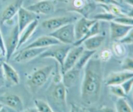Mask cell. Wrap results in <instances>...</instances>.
<instances>
[{
    "label": "cell",
    "instance_id": "836d02e7",
    "mask_svg": "<svg viewBox=\"0 0 133 112\" xmlns=\"http://www.w3.org/2000/svg\"><path fill=\"white\" fill-rule=\"evenodd\" d=\"M112 53L111 52V51L109 49H105L101 52L99 58L101 59V61H108L112 57Z\"/></svg>",
    "mask_w": 133,
    "mask_h": 112
},
{
    "label": "cell",
    "instance_id": "d6986e66",
    "mask_svg": "<svg viewBox=\"0 0 133 112\" xmlns=\"http://www.w3.org/2000/svg\"><path fill=\"white\" fill-rule=\"evenodd\" d=\"M80 71L74 67L62 74V83L66 88H70L75 85L80 76Z\"/></svg>",
    "mask_w": 133,
    "mask_h": 112
},
{
    "label": "cell",
    "instance_id": "74e56055",
    "mask_svg": "<svg viewBox=\"0 0 133 112\" xmlns=\"http://www.w3.org/2000/svg\"><path fill=\"white\" fill-rule=\"evenodd\" d=\"M73 5H74V7L77 9V10H79V9H82L85 5L84 0H74Z\"/></svg>",
    "mask_w": 133,
    "mask_h": 112
},
{
    "label": "cell",
    "instance_id": "ac0fdd59",
    "mask_svg": "<svg viewBox=\"0 0 133 112\" xmlns=\"http://www.w3.org/2000/svg\"><path fill=\"white\" fill-rule=\"evenodd\" d=\"M3 70L5 81L12 85H17L20 82V78L18 72L6 61L3 63Z\"/></svg>",
    "mask_w": 133,
    "mask_h": 112
},
{
    "label": "cell",
    "instance_id": "83f0119b",
    "mask_svg": "<svg viewBox=\"0 0 133 112\" xmlns=\"http://www.w3.org/2000/svg\"><path fill=\"white\" fill-rule=\"evenodd\" d=\"M109 87L111 94L118 97V98H125L127 96V95L125 93L121 85H110Z\"/></svg>",
    "mask_w": 133,
    "mask_h": 112
},
{
    "label": "cell",
    "instance_id": "603a6c76",
    "mask_svg": "<svg viewBox=\"0 0 133 112\" xmlns=\"http://www.w3.org/2000/svg\"><path fill=\"white\" fill-rule=\"evenodd\" d=\"M99 32V23L97 21V22L92 26V27L90 29V30L87 33V34H86L81 40H79V41L75 42L73 44V46H77L81 45L82 43H83L84 40L89 39V38L92 37V36H95V35H98Z\"/></svg>",
    "mask_w": 133,
    "mask_h": 112
},
{
    "label": "cell",
    "instance_id": "5bb4252c",
    "mask_svg": "<svg viewBox=\"0 0 133 112\" xmlns=\"http://www.w3.org/2000/svg\"><path fill=\"white\" fill-rule=\"evenodd\" d=\"M46 48H25L19 52L14 57V61L16 63H24L31 61L35 57L40 56Z\"/></svg>",
    "mask_w": 133,
    "mask_h": 112
},
{
    "label": "cell",
    "instance_id": "e575fe53",
    "mask_svg": "<svg viewBox=\"0 0 133 112\" xmlns=\"http://www.w3.org/2000/svg\"><path fill=\"white\" fill-rule=\"evenodd\" d=\"M4 61L0 59V89L3 87L5 84V78L4 76L3 70V63Z\"/></svg>",
    "mask_w": 133,
    "mask_h": 112
},
{
    "label": "cell",
    "instance_id": "f546056e",
    "mask_svg": "<svg viewBox=\"0 0 133 112\" xmlns=\"http://www.w3.org/2000/svg\"><path fill=\"white\" fill-rule=\"evenodd\" d=\"M113 21L117 22V23H121V24L133 27V18L131 16H129L127 14L122 16L116 17Z\"/></svg>",
    "mask_w": 133,
    "mask_h": 112
},
{
    "label": "cell",
    "instance_id": "3957f363",
    "mask_svg": "<svg viewBox=\"0 0 133 112\" xmlns=\"http://www.w3.org/2000/svg\"><path fill=\"white\" fill-rule=\"evenodd\" d=\"M49 35L55 38L61 43L71 45L75 42V27L73 23H68L55 31H52Z\"/></svg>",
    "mask_w": 133,
    "mask_h": 112
},
{
    "label": "cell",
    "instance_id": "4316f807",
    "mask_svg": "<svg viewBox=\"0 0 133 112\" xmlns=\"http://www.w3.org/2000/svg\"><path fill=\"white\" fill-rule=\"evenodd\" d=\"M101 6L103 8H105L106 11L111 13V14L116 16V17L122 16L125 15L122 11L119 5H114V4H110V5H101Z\"/></svg>",
    "mask_w": 133,
    "mask_h": 112
},
{
    "label": "cell",
    "instance_id": "d4e9b609",
    "mask_svg": "<svg viewBox=\"0 0 133 112\" xmlns=\"http://www.w3.org/2000/svg\"><path fill=\"white\" fill-rule=\"evenodd\" d=\"M113 53L118 58H122L127 53L126 48L124 44L120 41H116L112 45Z\"/></svg>",
    "mask_w": 133,
    "mask_h": 112
},
{
    "label": "cell",
    "instance_id": "ab89813d",
    "mask_svg": "<svg viewBox=\"0 0 133 112\" xmlns=\"http://www.w3.org/2000/svg\"><path fill=\"white\" fill-rule=\"evenodd\" d=\"M97 112H116V110H114L109 107L104 106L97 109Z\"/></svg>",
    "mask_w": 133,
    "mask_h": 112
},
{
    "label": "cell",
    "instance_id": "f6af8a7d",
    "mask_svg": "<svg viewBox=\"0 0 133 112\" xmlns=\"http://www.w3.org/2000/svg\"><path fill=\"white\" fill-rule=\"evenodd\" d=\"M70 112H75V109H74V108H73L72 106H71V110H70Z\"/></svg>",
    "mask_w": 133,
    "mask_h": 112
},
{
    "label": "cell",
    "instance_id": "b9f144b4",
    "mask_svg": "<svg viewBox=\"0 0 133 112\" xmlns=\"http://www.w3.org/2000/svg\"><path fill=\"white\" fill-rule=\"evenodd\" d=\"M123 1L133 7V0H123Z\"/></svg>",
    "mask_w": 133,
    "mask_h": 112
},
{
    "label": "cell",
    "instance_id": "bcb514c9",
    "mask_svg": "<svg viewBox=\"0 0 133 112\" xmlns=\"http://www.w3.org/2000/svg\"><path fill=\"white\" fill-rule=\"evenodd\" d=\"M4 107V105L3 104H1V102H0V109H1V108H3Z\"/></svg>",
    "mask_w": 133,
    "mask_h": 112
},
{
    "label": "cell",
    "instance_id": "ee69618b",
    "mask_svg": "<svg viewBox=\"0 0 133 112\" xmlns=\"http://www.w3.org/2000/svg\"><path fill=\"white\" fill-rule=\"evenodd\" d=\"M0 112H9V111H8L7 109H6L5 107H3V108H1V109H0Z\"/></svg>",
    "mask_w": 133,
    "mask_h": 112
},
{
    "label": "cell",
    "instance_id": "277c9868",
    "mask_svg": "<svg viewBox=\"0 0 133 112\" xmlns=\"http://www.w3.org/2000/svg\"><path fill=\"white\" fill-rule=\"evenodd\" d=\"M71 47H72L71 46L65 44L64 46H56L55 48L46 49L40 55V57L41 58L55 59L58 62L61 68L64 62L66 55Z\"/></svg>",
    "mask_w": 133,
    "mask_h": 112
},
{
    "label": "cell",
    "instance_id": "60d3db41",
    "mask_svg": "<svg viewBox=\"0 0 133 112\" xmlns=\"http://www.w3.org/2000/svg\"><path fill=\"white\" fill-rule=\"evenodd\" d=\"M22 112H38V111L37 109L36 108H29L27 109H23V111Z\"/></svg>",
    "mask_w": 133,
    "mask_h": 112
},
{
    "label": "cell",
    "instance_id": "8992f818",
    "mask_svg": "<svg viewBox=\"0 0 133 112\" xmlns=\"http://www.w3.org/2000/svg\"><path fill=\"white\" fill-rule=\"evenodd\" d=\"M75 20V17L71 16H64L45 20L42 22L41 25L42 27L45 29L53 31L65 25L72 23Z\"/></svg>",
    "mask_w": 133,
    "mask_h": 112
},
{
    "label": "cell",
    "instance_id": "6da1fadb",
    "mask_svg": "<svg viewBox=\"0 0 133 112\" xmlns=\"http://www.w3.org/2000/svg\"><path fill=\"white\" fill-rule=\"evenodd\" d=\"M103 71L102 61L99 57H93L84 67L81 96L84 104L94 105L98 102L102 90Z\"/></svg>",
    "mask_w": 133,
    "mask_h": 112
},
{
    "label": "cell",
    "instance_id": "ffe728a7",
    "mask_svg": "<svg viewBox=\"0 0 133 112\" xmlns=\"http://www.w3.org/2000/svg\"><path fill=\"white\" fill-rule=\"evenodd\" d=\"M38 26V20L36 19L33 22H31L30 24H29L22 32L19 33V42H18L17 49H19L24 43H25L29 40V39L31 37L34 31L36 30Z\"/></svg>",
    "mask_w": 133,
    "mask_h": 112
},
{
    "label": "cell",
    "instance_id": "ba28073f",
    "mask_svg": "<svg viewBox=\"0 0 133 112\" xmlns=\"http://www.w3.org/2000/svg\"><path fill=\"white\" fill-rule=\"evenodd\" d=\"M55 1L40 0L36 3L27 7L26 9L36 14H50L55 10Z\"/></svg>",
    "mask_w": 133,
    "mask_h": 112
},
{
    "label": "cell",
    "instance_id": "30bf717a",
    "mask_svg": "<svg viewBox=\"0 0 133 112\" xmlns=\"http://www.w3.org/2000/svg\"><path fill=\"white\" fill-rule=\"evenodd\" d=\"M19 38V31L18 24H16L11 30L10 35H9L6 44H5V49H6L5 57H6V61H8L11 58L12 56L15 52L16 49H17L18 48Z\"/></svg>",
    "mask_w": 133,
    "mask_h": 112
},
{
    "label": "cell",
    "instance_id": "d590c367",
    "mask_svg": "<svg viewBox=\"0 0 133 112\" xmlns=\"http://www.w3.org/2000/svg\"><path fill=\"white\" fill-rule=\"evenodd\" d=\"M96 3H99L101 5H110V4H114V5H119V3L117 0H94Z\"/></svg>",
    "mask_w": 133,
    "mask_h": 112
},
{
    "label": "cell",
    "instance_id": "4fadbf2b",
    "mask_svg": "<svg viewBox=\"0 0 133 112\" xmlns=\"http://www.w3.org/2000/svg\"><path fill=\"white\" fill-rule=\"evenodd\" d=\"M132 27L112 21L110 22V39L114 41H120L128 34Z\"/></svg>",
    "mask_w": 133,
    "mask_h": 112
},
{
    "label": "cell",
    "instance_id": "f35d334b",
    "mask_svg": "<svg viewBox=\"0 0 133 112\" xmlns=\"http://www.w3.org/2000/svg\"><path fill=\"white\" fill-rule=\"evenodd\" d=\"M71 106L74 108L75 112H91L89 110H88L87 109H86L85 108H83V107H80L79 105H76V104H72Z\"/></svg>",
    "mask_w": 133,
    "mask_h": 112
},
{
    "label": "cell",
    "instance_id": "f1b7e54d",
    "mask_svg": "<svg viewBox=\"0 0 133 112\" xmlns=\"http://www.w3.org/2000/svg\"><path fill=\"white\" fill-rule=\"evenodd\" d=\"M116 16L113 15L111 13H109V12L106 11L105 13H99L94 16H93V19L96 20H105V21H109V22H112L114 20Z\"/></svg>",
    "mask_w": 133,
    "mask_h": 112
},
{
    "label": "cell",
    "instance_id": "681fc988",
    "mask_svg": "<svg viewBox=\"0 0 133 112\" xmlns=\"http://www.w3.org/2000/svg\"><path fill=\"white\" fill-rule=\"evenodd\" d=\"M119 1H120V2H123V0H119Z\"/></svg>",
    "mask_w": 133,
    "mask_h": 112
},
{
    "label": "cell",
    "instance_id": "2e32d148",
    "mask_svg": "<svg viewBox=\"0 0 133 112\" xmlns=\"http://www.w3.org/2000/svg\"><path fill=\"white\" fill-rule=\"evenodd\" d=\"M23 0H16L8 5L0 16V22L4 23L11 20L12 18L18 13L19 9L22 7Z\"/></svg>",
    "mask_w": 133,
    "mask_h": 112
},
{
    "label": "cell",
    "instance_id": "7a4b0ae2",
    "mask_svg": "<svg viewBox=\"0 0 133 112\" xmlns=\"http://www.w3.org/2000/svg\"><path fill=\"white\" fill-rule=\"evenodd\" d=\"M53 70V66L48 65L35 70L27 79V85L31 92H36L48 81Z\"/></svg>",
    "mask_w": 133,
    "mask_h": 112
},
{
    "label": "cell",
    "instance_id": "f907efd6",
    "mask_svg": "<svg viewBox=\"0 0 133 112\" xmlns=\"http://www.w3.org/2000/svg\"><path fill=\"white\" fill-rule=\"evenodd\" d=\"M0 52H1V51H0Z\"/></svg>",
    "mask_w": 133,
    "mask_h": 112
},
{
    "label": "cell",
    "instance_id": "484cf974",
    "mask_svg": "<svg viewBox=\"0 0 133 112\" xmlns=\"http://www.w3.org/2000/svg\"><path fill=\"white\" fill-rule=\"evenodd\" d=\"M35 108L38 112H54L51 107L45 101L40 99H36L35 100Z\"/></svg>",
    "mask_w": 133,
    "mask_h": 112
},
{
    "label": "cell",
    "instance_id": "7bdbcfd3",
    "mask_svg": "<svg viewBox=\"0 0 133 112\" xmlns=\"http://www.w3.org/2000/svg\"><path fill=\"white\" fill-rule=\"evenodd\" d=\"M127 16H131L133 18V7L132 9H131V10H129V12L128 14H127Z\"/></svg>",
    "mask_w": 133,
    "mask_h": 112
},
{
    "label": "cell",
    "instance_id": "e0dca14e",
    "mask_svg": "<svg viewBox=\"0 0 133 112\" xmlns=\"http://www.w3.org/2000/svg\"><path fill=\"white\" fill-rule=\"evenodd\" d=\"M18 28L19 33L22 32L29 24L33 22L36 18V14L30 11L26 8L21 7L18 13Z\"/></svg>",
    "mask_w": 133,
    "mask_h": 112
},
{
    "label": "cell",
    "instance_id": "8fae6325",
    "mask_svg": "<svg viewBox=\"0 0 133 112\" xmlns=\"http://www.w3.org/2000/svg\"><path fill=\"white\" fill-rule=\"evenodd\" d=\"M96 22H97V20H96L88 19L86 17L80 18L76 22V23L74 24L75 42L81 40Z\"/></svg>",
    "mask_w": 133,
    "mask_h": 112
},
{
    "label": "cell",
    "instance_id": "4dcf8cb0",
    "mask_svg": "<svg viewBox=\"0 0 133 112\" xmlns=\"http://www.w3.org/2000/svg\"><path fill=\"white\" fill-rule=\"evenodd\" d=\"M122 68L123 70L133 72V58L125 57L122 61Z\"/></svg>",
    "mask_w": 133,
    "mask_h": 112
},
{
    "label": "cell",
    "instance_id": "7c38bea8",
    "mask_svg": "<svg viewBox=\"0 0 133 112\" xmlns=\"http://www.w3.org/2000/svg\"><path fill=\"white\" fill-rule=\"evenodd\" d=\"M133 78V72L124 70L119 72H112L110 73L105 80L107 86L114 85H122L125 81Z\"/></svg>",
    "mask_w": 133,
    "mask_h": 112
},
{
    "label": "cell",
    "instance_id": "c3c4849f",
    "mask_svg": "<svg viewBox=\"0 0 133 112\" xmlns=\"http://www.w3.org/2000/svg\"><path fill=\"white\" fill-rule=\"evenodd\" d=\"M84 1H88V2H90V0H84Z\"/></svg>",
    "mask_w": 133,
    "mask_h": 112
},
{
    "label": "cell",
    "instance_id": "9a60e30c",
    "mask_svg": "<svg viewBox=\"0 0 133 112\" xmlns=\"http://www.w3.org/2000/svg\"><path fill=\"white\" fill-rule=\"evenodd\" d=\"M61 43L51 35H44L37 38L35 40L27 45L25 48H46L48 47L58 46Z\"/></svg>",
    "mask_w": 133,
    "mask_h": 112
},
{
    "label": "cell",
    "instance_id": "7dc6e473",
    "mask_svg": "<svg viewBox=\"0 0 133 112\" xmlns=\"http://www.w3.org/2000/svg\"><path fill=\"white\" fill-rule=\"evenodd\" d=\"M131 92H132V96H133V86H132V89H131Z\"/></svg>",
    "mask_w": 133,
    "mask_h": 112
},
{
    "label": "cell",
    "instance_id": "1f68e13d",
    "mask_svg": "<svg viewBox=\"0 0 133 112\" xmlns=\"http://www.w3.org/2000/svg\"><path fill=\"white\" fill-rule=\"evenodd\" d=\"M121 85L123 87V90L125 91V93L127 94V95H128L129 93L131 92V89H132V87L133 86V78L125 81V82L124 83H122Z\"/></svg>",
    "mask_w": 133,
    "mask_h": 112
},
{
    "label": "cell",
    "instance_id": "52a82bcc",
    "mask_svg": "<svg viewBox=\"0 0 133 112\" xmlns=\"http://www.w3.org/2000/svg\"><path fill=\"white\" fill-rule=\"evenodd\" d=\"M0 102L16 112L23 111V103L22 98L16 94L6 92L0 96Z\"/></svg>",
    "mask_w": 133,
    "mask_h": 112
},
{
    "label": "cell",
    "instance_id": "44dd1931",
    "mask_svg": "<svg viewBox=\"0 0 133 112\" xmlns=\"http://www.w3.org/2000/svg\"><path fill=\"white\" fill-rule=\"evenodd\" d=\"M105 39V37L103 35H97L85 40L82 44H84L86 49L97 51L103 44Z\"/></svg>",
    "mask_w": 133,
    "mask_h": 112
},
{
    "label": "cell",
    "instance_id": "8d00e7d4",
    "mask_svg": "<svg viewBox=\"0 0 133 112\" xmlns=\"http://www.w3.org/2000/svg\"><path fill=\"white\" fill-rule=\"evenodd\" d=\"M0 51L1 54L3 56H5L6 53V49H5V44L4 42L2 34H1V30H0Z\"/></svg>",
    "mask_w": 133,
    "mask_h": 112
},
{
    "label": "cell",
    "instance_id": "5b68a950",
    "mask_svg": "<svg viewBox=\"0 0 133 112\" xmlns=\"http://www.w3.org/2000/svg\"><path fill=\"white\" fill-rule=\"evenodd\" d=\"M84 50V47L82 46L81 45L77 46H74L70 48L66 55L63 65L61 67L62 74L75 66L81 55L82 54Z\"/></svg>",
    "mask_w": 133,
    "mask_h": 112
},
{
    "label": "cell",
    "instance_id": "d6a6232c",
    "mask_svg": "<svg viewBox=\"0 0 133 112\" xmlns=\"http://www.w3.org/2000/svg\"><path fill=\"white\" fill-rule=\"evenodd\" d=\"M124 44H133V27L131 29L127 35L120 40Z\"/></svg>",
    "mask_w": 133,
    "mask_h": 112
},
{
    "label": "cell",
    "instance_id": "cb8c5ba5",
    "mask_svg": "<svg viewBox=\"0 0 133 112\" xmlns=\"http://www.w3.org/2000/svg\"><path fill=\"white\" fill-rule=\"evenodd\" d=\"M116 112H133L131 105L126 100L125 98H120L116 102Z\"/></svg>",
    "mask_w": 133,
    "mask_h": 112
},
{
    "label": "cell",
    "instance_id": "9c48e42d",
    "mask_svg": "<svg viewBox=\"0 0 133 112\" xmlns=\"http://www.w3.org/2000/svg\"><path fill=\"white\" fill-rule=\"evenodd\" d=\"M67 88L62 84V82L55 83L51 92V96L55 104L62 109H64L66 106V96Z\"/></svg>",
    "mask_w": 133,
    "mask_h": 112
},
{
    "label": "cell",
    "instance_id": "7402d4cb",
    "mask_svg": "<svg viewBox=\"0 0 133 112\" xmlns=\"http://www.w3.org/2000/svg\"><path fill=\"white\" fill-rule=\"evenodd\" d=\"M96 51L88 50V49H84V50L83 51L82 54L81 55L80 57L78 59L77 62L74 68L80 70L82 69H83L85 66V65H87V63L88 62V61L93 57L94 53H96Z\"/></svg>",
    "mask_w": 133,
    "mask_h": 112
}]
</instances>
